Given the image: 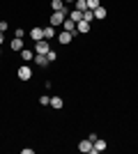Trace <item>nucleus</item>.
Returning <instances> with one entry per match:
<instances>
[{"label": "nucleus", "mask_w": 138, "mask_h": 154, "mask_svg": "<svg viewBox=\"0 0 138 154\" xmlns=\"http://www.w3.org/2000/svg\"><path fill=\"white\" fill-rule=\"evenodd\" d=\"M0 55H2V53H0Z\"/></svg>", "instance_id": "nucleus-26"}, {"label": "nucleus", "mask_w": 138, "mask_h": 154, "mask_svg": "<svg viewBox=\"0 0 138 154\" xmlns=\"http://www.w3.org/2000/svg\"><path fill=\"white\" fill-rule=\"evenodd\" d=\"M101 5V0H87V9H97Z\"/></svg>", "instance_id": "nucleus-20"}, {"label": "nucleus", "mask_w": 138, "mask_h": 154, "mask_svg": "<svg viewBox=\"0 0 138 154\" xmlns=\"http://www.w3.org/2000/svg\"><path fill=\"white\" fill-rule=\"evenodd\" d=\"M69 19H72L74 23H78V21H83V12H78V9H72V12H69Z\"/></svg>", "instance_id": "nucleus-13"}, {"label": "nucleus", "mask_w": 138, "mask_h": 154, "mask_svg": "<svg viewBox=\"0 0 138 154\" xmlns=\"http://www.w3.org/2000/svg\"><path fill=\"white\" fill-rule=\"evenodd\" d=\"M74 9H78V12H85V9H87V0H76V2H74Z\"/></svg>", "instance_id": "nucleus-14"}, {"label": "nucleus", "mask_w": 138, "mask_h": 154, "mask_svg": "<svg viewBox=\"0 0 138 154\" xmlns=\"http://www.w3.org/2000/svg\"><path fill=\"white\" fill-rule=\"evenodd\" d=\"M76 32H83V35L90 32V21H78L76 23Z\"/></svg>", "instance_id": "nucleus-6"}, {"label": "nucleus", "mask_w": 138, "mask_h": 154, "mask_svg": "<svg viewBox=\"0 0 138 154\" xmlns=\"http://www.w3.org/2000/svg\"><path fill=\"white\" fill-rule=\"evenodd\" d=\"M12 51H23V39H21V37H14L12 39Z\"/></svg>", "instance_id": "nucleus-11"}, {"label": "nucleus", "mask_w": 138, "mask_h": 154, "mask_svg": "<svg viewBox=\"0 0 138 154\" xmlns=\"http://www.w3.org/2000/svg\"><path fill=\"white\" fill-rule=\"evenodd\" d=\"M7 30V21H0V32H5Z\"/></svg>", "instance_id": "nucleus-23"}, {"label": "nucleus", "mask_w": 138, "mask_h": 154, "mask_svg": "<svg viewBox=\"0 0 138 154\" xmlns=\"http://www.w3.org/2000/svg\"><path fill=\"white\" fill-rule=\"evenodd\" d=\"M46 58H48V62H55V58H58V53L48 51V53H46Z\"/></svg>", "instance_id": "nucleus-22"}, {"label": "nucleus", "mask_w": 138, "mask_h": 154, "mask_svg": "<svg viewBox=\"0 0 138 154\" xmlns=\"http://www.w3.org/2000/svg\"><path fill=\"white\" fill-rule=\"evenodd\" d=\"M65 19H67L65 12H53V14H51V26H53V28L62 26V23H65Z\"/></svg>", "instance_id": "nucleus-1"}, {"label": "nucleus", "mask_w": 138, "mask_h": 154, "mask_svg": "<svg viewBox=\"0 0 138 154\" xmlns=\"http://www.w3.org/2000/svg\"><path fill=\"white\" fill-rule=\"evenodd\" d=\"M2 42H5V35H2V32H0V46H2Z\"/></svg>", "instance_id": "nucleus-25"}, {"label": "nucleus", "mask_w": 138, "mask_h": 154, "mask_svg": "<svg viewBox=\"0 0 138 154\" xmlns=\"http://www.w3.org/2000/svg\"><path fill=\"white\" fill-rule=\"evenodd\" d=\"M39 103H41V106H51V97H41V99H39Z\"/></svg>", "instance_id": "nucleus-21"}, {"label": "nucleus", "mask_w": 138, "mask_h": 154, "mask_svg": "<svg viewBox=\"0 0 138 154\" xmlns=\"http://www.w3.org/2000/svg\"><path fill=\"white\" fill-rule=\"evenodd\" d=\"M92 12H94V19H106V7L99 5L97 9H92Z\"/></svg>", "instance_id": "nucleus-15"}, {"label": "nucleus", "mask_w": 138, "mask_h": 154, "mask_svg": "<svg viewBox=\"0 0 138 154\" xmlns=\"http://www.w3.org/2000/svg\"><path fill=\"white\" fill-rule=\"evenodd\" d=\"M72 37H74V35H72V32H60V35H58V42H60V44H69V42H72Z\"/></svg>", "instance_id": "nucleus-10"}, {"label": "nucleus", "mask_w": 138, "mask_h": 154, "mask_svg": "<svg viewBox=\"0 0 138 154\" xmlns=\"http://www.w3.org/2000/svg\"><path fill=\"white\" fill-rule=\"evenodd\" d=\"M30 37H32V42H39V39H44V28H32Z\"/></svg>", "instance_id": "nucleus-5"}, {"label": "nucleus", "mask_w": 138, "mask_h": 154, "mask_svg": "<svg viewBox=\"0 0 138 154\" xmlns=\"http://www.w3.org/2000/svg\"><path fill=\"white\" fill-rule=\"evenodd\" d=\"M62 28H65L67 32H72V35H76V23H74L72 19H65V23H62Z\"/></svg>", "instance_id": "nucleus-9"}, {"label": "nucleus", "mask_w": 138, "mask_h": 154, "mask_svg": "<svg viewBox=\"0 0 138 154\" xmlns=\"http://www.w3.org/2000/svg\"><path fill=\"white\" fill-rule=\"evenodd\" d=\"M94 19V12H92V9H85V12H83V21H92Z\"/></svg>", "instance_id": "nucleus-19"}, {"label": "nucleus", "mask_w": 138, "mask_h": 154, "mask_svg": "<svg viewBox=\"0 0 138 154\" xmlns=\"http://www.w3.org/2000/svg\"><path fill=\"white\" fill-rule=\"evenodd\" d=\"M48 51H51V46H48V42H46V39L35 42V53H41V55H46Z\"/></svg>", "instance_id": "nucleus-2"}, {"label": "nucleus", "mask_w": 138, "mask_h": 154, "mask_svg": "<svg viewBox=\"0 0 138 154\" xmlns=\"http://www.w3.org/2000/svg\"><path fill=\"white\" fill-rule=\"evenodd\" d=\"M51 5H53L55 12H62V9H65V2H62V0H51Z\"/></svg>", "instance_id": "nucleus-18"}, {"label": "nucleus", "mask_w": 138, "mask_h": 154, "mask_svg": "<svg viewBox=\"0 0 138 154\" xmlns=\"http://www.w3.org/2000/svg\"><path fill=\"white\" fill-rule=\"evenodd\" d=\"M21 58H23V62H30V60H35V53L30 51V48H23V51H21Z\"/></svg>", "instance_id": "nucleus-12"}, {"label": "nucleus", "mask_w": 138, "mask_h": 154, "mask_svg": "<svg viewBox=\"0 0 138 154\" xmlns=\"http://www.w3.org/2000/svg\"><path fill=\"white\" fill-rule=\"evenodd\" d=\"M104 149H106V140H99V138H97V140L92 143V152H94V154H97V152H104Z\"/></svg>", "instance_id": "nucleus-7"}, {"label": "nucleus", "mask_w": 138, "mask_h": 154, "mask_svg": "<svg viewBox=\"0 0 138 154\" xmlns=\"http://www.w3.org/2000/svg\"><path fill=\"white\" fill-rule=\"evenodd\" d=\"M35 64H37V67H46V64H48V58L41 55V53H35Z\"/></svg>", "instance_id": "nucleus-8"}, {"label": "nucleus", "mask_w": 138, "mask_h": 154, "mask_svg": "<svg viewBox=\"0 0 138 154\" xmlns=\"http://www.w3.org/2000/svg\"><path fill=\"white\" fill-rule=\"evenodd\" d=\"M51 106L55 110H60V108H62V99H60V97H51Z\"/></svg>", "instance_id": "nucleus-17"}, {"label": "nucleus", "mask_w": 138, "mask_h": 154, "mask_svg": "<svg viewBox=\"0 0 138 154\" xmlns=\"http://www.w3.org/2000/svg\"><path fill=\"white\" fill-rule=\"evenodd\" d=\"M19 78L21 81H30V78H32V69H30L28 64H23V67L19 69Z\"/></svg>", "instance_id": "nucleus-3"}, {"label": "nucleus", "mask_w": 138, "mask_h": 154, "mask_svg": "<svg viewBox=\"0 0 138 154\" xmlns=\"http://www.w3.org/2000/svg\"><path fill=\"white\" fill-rule=\"evenodd\" d=\"M78 152H83V154H90L92 152V140H90V138H85V140L78 143Z\"/></svg>", "instance_id": "nucleus-4"}, {"label": "nucleus", "mask_w": 138, "mask_h": 154, "mask_svg": "<svg viewBox=\"0 0 138 154\" xmlns=\"http://www.w3.org/2000/svg\"><path fill=\"white\" fill-rule=\"evenodd\" d=\"M51 37H58V35H55V28L48 26V28H44V39H51Z\"/></svg>", "instance_id": "nucleus-16"}, {"label": "nucleus", "mask_w": 138, "mask_h": 154, "mask_svg": "<svg viewBox=\"0 0 138 154\" xmlns=\"http://www.w3.org/2000/svg\"><path fill=\"white\" fill-rule=\"evenodd\" d=\"M62 2H65V5H74V2H76V0H62Z\"/></svg>", "instance_id": "nucleus-24"}]
</instances>
